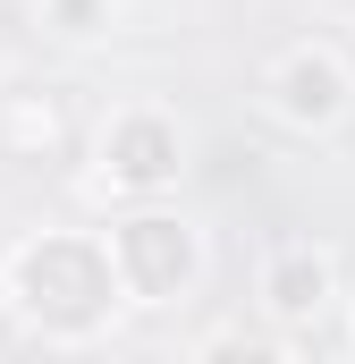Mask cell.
I'll return each mask as SVG.
<instances>
[{
    "label": "cell",
    "instance_id": "1",
    "mask_svg": "<svg viewBox=\"0 0 355 364\" xmlns=\"http://www.w3.org/2000/svg\"><path fill=\"white\" fill-rule=\"evenodd\" d=\"M0 305L43 348H102L119 331V314H127L110 229H26L0 255Z\"/></svg>",
    "mask_w": 355,
    "mask_h": 364
},
{
    "label": "cell",
    "instance_id": "2",
    "mask_svg": "<svg viewBox=\"0 0 355 364\" xmlns=\"http://www.w3.org/2000/svg\"><path fill=\"white\" fill-rule=\"evenodd\" d=\"M110 263L127 279V305H144V314L186 305V296L203 288V229L178 212L170 195L127 203V212L110 220Z\"/></svg>",
    "mask_w": 355,
    "mask_h": 364
},
{
    "label": "cell",
    "instance_id": "3",
    "mask_svg": "<svg viewBox=\"0 0 355 364\" xmlns=\"http://www.w3.org/2000/svg\"><path fill=\"white\" fill-rule=\"evenodd\" d=\"M186 178V119L170 102H119L93 127V186L110 203H153Z\"/></svg>",
    "mask_w": 355,
    "mask_h": 364
},
{
    "label": "cell",
    "instance_id": "4",
    "mask_svg": "<svg viewBox=\"0 0 355 364\" xmlns=\"http://www.w3.org/2000/svg\"><path fill=\"white\" fill-rule=\"evenodd\" d=\"M263 110L288 136H330L355 119V60L339 43H288L263 68Z\"/></svg>",
    "mask_w": 355,
    "mask_h": 364
},
{
    "label": "cell",
    "instance_id": "5",
    "mask_svg": "<svg viewBox=\"0 0 355 364\" xmlns=\"http://www.w3.org/2000/svg\"><path fill=\"white\" fill-rule=\"evenodd\" d=\"M254 305H263V322H279V331H313L330 305H347L339 255L313 246V237H279L263 255V272H254Z\"/></svg>",
    "mask_w": 355,
    "mask_h": 364
},
{
    "label": "cell",
    "instance_id": "6",
    "mask_svg": "<svg viewBox=\"0 0 355 364\" xmlns=\"http://www.w3.org/2000/svg\"><path fill=\"white\" fill-rule=\"evenodd\" d=\"M34 17H43V34H51V43L93 51V43H110V26H119V0H34Z\"/></svg>",
    "mask_w": 355,
    "mask_h": 364
},
{
    "label": "cell",
    "instance_id": "7",
    "mask_svg": "<svg viewBox=\"0 0 355 364\" xmlns=\"http://www.w3.org/2000/svg\"><path fill=\"white\" fill-rule=\"evenodd\" d=\"M60 136H68L60 93H43V102H9V110H0V144H9V153H26V161L60 153Z\"/></svg>",
    "mask_w": 355,
    "mask_h": 364
},
{
    "label": "cell",
    "instance_id": "8",
    "mask_svg": "<svg viewBox=\"0 0 355 364\" xmlns=\"http://www.w3.org/2000/svg\"><path fill=\"white\" fill-rule=\"evenodd\" d=\"M347 339H355V288H347Z\"/></svg>",
    "mask_w": 355,
    "mask_h": 364
},
{
    "label": "cell",
    "instance_id": "9",
    "mask_svg": "<svg viewBox=\"0 0 355 364\" xmlns=\"http://www.w3.org/2000/svg\"><path fill=\"white\" fill-rule=\"evenodd\" d=\"M0 77H9V43H0Z\"/></svg>",
    "mask_w": 355,
    "mask_h": 364
},
{
    "label": "cell",
    "instance_id": "10",
    "mask_svg": "<svg viewBox=\"0 0 355 364\" xmlns=\"http://www.w3.org/2000/svg\"><path fill=\"white\" fill-rule=\"evenodd\" d=\"M0 314H9V305H0Z\"/></svg>",
    "mask_w": 355,
    "mask_h": 364
}]
</instances>
